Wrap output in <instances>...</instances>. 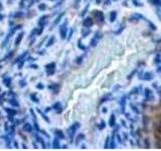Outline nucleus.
<instances>
[{
  "label": "nucleus",
  "mask_w": 161,
  "mask_h": 151,
  "mask_svg": "<svg viewBox=\"0 0 161 151\" xmlns=\"http://www.w3.org/2000/svg\"><path fill=\"white\" fill-rule=\"evenodd\" d=\"M94 16L96 17V19L98 20L99 22H103L104 21V13L102 11H100V10H95V11L93 12Z\"/></svg>",
  "instance_id": "1"
},
{
  "label": "nucleus",
  "mask_w": 161,
  "mask_h": 151,
  "mask_svg": "<svg viewBox=\"0 0 161 151\" xmlns=\"http://www.w3.org/2000/svg\"><path fill=\"white\" fill-rule=\"evenodd\" d=\"M79 128H80V123H78V122L70 126L69 129V134L70 137H73V136L75 135V131H77Z\"/></svg>",
  "instance_id": "2"
},
{
  "label": "nucleus",
  "mask_w": 161,
  "mask_h": 151,
  "mask_svg": "<svg viewBox=\"0 0 161 151\" xmlns=\"http://www.w3.org/2000/svg\"><path fill=\"white\" fill-rule=\"evenodd\" d=\"M45 70H47V73L48 76H52L54 73V70H55V64L52 63V64H48L47 67H45Z\"/></svg>",
  "instance_id": "3"
},
{
  "label": "nucleus",
  "mask_w": 161,
  "mask_h": 151,
  "mask_svg": "<svg viewBox=\"0 0 161 151\" xmlns=\"http://www.w3.org/2000/svg\"><path fill=\"white\" fill-rule=\"evenodd\" d=\"M141 19H144V16L141 13H134L130 16V21H139Z\"/></svg>",
  "instance_id": "4"
},
{
  "label": "nucleus",
  "mask_w": 161,
  "mask_h": 151,
  "mask_svg": "<svg viewBox=\"0 0 161 151\" xmlns=\"http://www.w3.org/2000/svg\"><path fill=\"white\" fill-rule=\"evenodd\" d=\"M144 96H145V98H146V100H147V101L151 100V98L153 97V96H152V91H151L150 89H148V88H145L144 89Z\"/></svg>",
  "instance_id": "5"
},
{
  "label": "nucleus",
  "mask_w": 161,
  "mask_h": 151,
  "mask_svg": "<svg viewBox=\"0 0 161 151\" xmlns=\"http://www.w3.org/2000/svg\"><path fill=\"white\" fill-rule=\"evenodd\" d=\"M100 38H101V34H100V32H96L94 38L92 39V42H91V45H92V47H95V45L98 43V42L100 40Z\"/></svg>",
  "instance_id": "6"
},
{
  "label": "nucleus",
  "mask_w": 161,
  "mask_h": 151,
  "mask_svg": "<svg viewBox=\"0 0 161 151\" xmlns=\"http://www.w3.org/2000/svg\"><path fill=\"white\" fill-rule=\"evenodd\" d=\"M93 23H94V21H93V19L91 18V17H87L85 20H84V26L85 27H87V28H90L91 26L93 25Z\"/></svg>",
  "instance_id": "7"
},
{
  "label": "nucleus",
  "mask_w": 161,
  "mask_h": 151,
  "mask_svg": "<svg viewBox=\"0 0 161 151\" xmlns=\"http://www.w3.org/2000/svg\"><path fill=\"white\" fill-rule=\"evenodd\" d=\"M153 78H154V75L151 73V72H146V73H144L143 74V77H142V79L144 81H151Z\"/></svg>",
  "instance_id": "8"
},
{
  "label": "nucleus",
  "mask_w": 161,
  "mask_h": 151,
  "mask_svg": "<svg viewBox=\"0 0 161 151\" xmlns=\"http://www.w3.org/2000/svg\"><path fill=\"white\" fill-rule=\"evenodd\" d=\"M65 25H67V22H64V24L60 27V30H59L62 38H65V35H67V26H65Z\"/></svg>",
  "instance_id": "9"
},
{
  "label": "nucleus",
  "mask_w": 161,
  "mask_h": 151,
  "mask_svg": "<svg viewBox=\"0 0 161 151\" xmlns=\"http://www.w3.org/2000/svg\"><path fill=\"white\" fill-rule=\"evenodd\" d=\"M45 22H47V16H42V18L38 20V25L40 26V31H42L43 26L45 25Z\"/></svg>",
  "instance_id": "10"
},
{
  "label": "nucleus",
  "mask_w": 161,
  "mask_h": 151,
  "mask_svg": "<svg viewBox=\"0 0 161 151\" xmlns=\"http://www.w3.org/2000/svg\"><path fill=\"white\" fill-rule=\"evenodd\" d=\"M120 106H121V112L124 113L125 112V106H126V97H125V96H124V97H122V99H121Z\"/></svg>",
  "instance_id": "11"
},
{
  "label": "nucleus",
  "mask_w": 161,
  "mask_h": 151,
  "mask_svg": "<svg viewBox=\"0 0 161 151\" xmlns=\"http://www.w3.org/2000/svg\"><path fill=\"white\" fill-rule=\"evenodd\" d=\"M116 18H117V11H112L110 13V21L114 22Z\"/></svg>",
  "instance_id": "12"
},
{
  "label": "nucleus",
  "mask_w": 161,
  "mask_h": 151,
  "mask_svg": "<svg viewBox=\"0 0 161 151\" xmlns=\"http://www.w3.org/2000/svg\"><path fill=\"white\" fill-rule=\"evenodd\" d=\"M23 34H24L23 32L18 34V36L16 37V39H15V44H16V45H18L20 43V42H21V39L23 38Z\"/></svg>",
  "instance_id": "13"
},
{
  "label": "nucleus",
  "mask_w": 161,
  "mask_h": 151,
  "mask_svg": "<svg viewBox=\"0 0 161 151\" xmlns=\"http://www.w3.org/2000/svg\"><path fill=\"white\" fill-rule=\"evenodd\" d=\"M115 122H116V118H115V115H112L110 118V121H109V124L111 127H113V126H115Z\"/></svg>",
  "instance_id": "14"
},
{
  "label": "nucleus",
  "mask_w": 161,
  "mask_h": 151,
  "mask_svg": "<svg viewBox=\"0 0 161 151\" xmlns=\"http://www.w3.org/2000/svg\"><path fill=\"white\" fill-rule=\"evenodd\" d=\"M146 20H147V19H146ZM147 22H148V24H149V27L151 28V29H153V30H156V28H157V27H156V25L152 22V21H150V20H147Z\"/></svg>",
  "instance_id": "15"
},
{
  "label": "nucleus",
  "mask_w": 161,
  "mask_h": 151,
  "mask_svg": "<svg viewBox=\"0 0 161 151\" xmlns=\"http://www.w3.org/2000/svg\"><path fill=\"white\" fill-rule=\"evenodd\" d=\"M141 87H136V88H134V89H132V91L130 92V95H134V94H138L139 93V89H140Z\"/></svg>",
  "instance_id": "16"
},
{
  "label": "nucleus",
  "mask_w": 161,
  "mask_h": 151,
  "mask_svg": "<svg viewBox=\"0 0 161 151\" xmlns=\"http://www.w3.org/2000/svg\"><path fill=\"white\" fill-rule=\"evenodd\" d=\"M23 129L25 130V131H27V132H30L31 131V126H30L28 123H26L24 126H23Z\"/></svg>",
  "instance_id": "17"
},
{
  "label": "nucleus",
  "mask_w": 161,
  "mask_h": 151,
  "mask_svg": "<svg viewBox=\"0 0 161 151\" xmlns=\"http://www.w3.org/2000/svg\"><path fill=\"white\" fill-rule=\"evenodd\" d=\"M55 134H57L59 138H64V133L62 132V131H59V130H55Z\"/></svg>",
  "instance_id": "18"
},
{
  "label": "nucleus",
  "mask_w": 161,
  "mask_h": 151,
  "mask_svg": "<svg viewBox=\"0 0 161 151\" xmlns=\"http://www.w3.org/2000/svg\"><path fill=\"white\" fill-rule=\"evenodd\" d=\"M150 1L156 6H161V0H150Z\"/></svg>",
  "instance_id": "19"
},
{
  "label": "nucleus",
  "mask_w": 161,
  "mask_h": 151,
  "mask_svg": "<svg viewBox=\"0 0 161 151\" xmlns=\"http://www.w3.org/2000/svg\"><path fill=\"white\" fill-rule=\"evenodd\" d=\"M133 4L135 5V6H138V7L143 6V3H140L139 0H133Z\"/></svg>",
  "instance_id": "20"
},
{
  "label": "nucleus",
  "mask_w": 161,
  "mask_h": 151,
  "mask_svg": "<svg viewBox=\"0 0 161 151\" xmlns=\"http://www.w3.org/2000/svg\"><path fill=\"white\" fill-rule=\"evenodd\" d=\"M108 98H111V94H107L106 96H104L103 99L101 100V103H103V102H106V101H108V100H109Z\"/></svg>",
  "instance_id": "21"
},
{
  "label": "nucleus",
  "mask_w": 161,
  "mask_h": 151,
  "mask_svg": "<svg viewBox=\"0 0 161 151\" xmlns=\"http://www.w3.org/2000/svg\"><path fill=\"white\" fill-rule=\"evenodd\" d=\"M131 109H132L136 114H139V110H138V108H136V106L131 105Z\"/></svg>",
  "instance_id": "22"
},
{
  "label": "nucleus",
  "mask_w": 161,
  "mask_h": 151,
  "mask_svg": "<svg viewBox=\"0 0 161 151\" xmlns=\"http://www.w3.org/2000/svg\"><path fill=\"white\" fill-rule=\"evenodd\" d=\"M10 82H11V80H10L9 78H6L4 80V84L6 86H10Z\"/></svg>",
  "instance_id": "23"
},
{
  "label": "nucleus",
  "mask_w": 161,
  "mask_h": 151,
  "mask_svg": "<svg viewBox=\"0 0 161 151\" xmlns=\"http://www.w3.org/2000/svg\"><path fill=\"white\" fill-rule=\"evenodd\" d=\"M38 8H39V10H42H42H44L45 8H47V5H45V4H39Z\"/></svg>",
  "instance_id": "24"
},
{
  "label": "nucleus",
  "mask_w": 161,
  "mask_h": 151,
  "mask_svg": "<svg viewBox=\"0 0 161 151\" xmlns=\"http://www.w3.org/2000/svg\"><path fill=\"white\" fill-rule=\"evenodd\" d=\"M53 42H54V37H52V38L49 39V42H48V43L47 45V47H50V45L53 43Z\"/></svg>",
  "instance_id": "25"
},
{
  "label": "nucleus",
  "mask_w": 161,
  "mask_h": 151,
  "mask_svg": "<svg viewBox=\"0 0 161 151\" xmlns=\"http://www.w3.org/2000/svg\"><path fill=\"white\" fill-rule=\"evenodd\" d=\"M7 112L10 114V115H13V114H16V111H14V110H9V109H6Z\"/></svg>",
  "instance_id": "26"
},
{
  "label": "nucleus",
  "mask_w": 161,
  "mask_h": 151,
  "mask_svg": "<svg viewBox=\"0 0 161 151\" xmlns=\"http://www.w3.org/2000/svg\"><path fill=\"white\" fill-rule=\"evenodd\" d=\"M159 62H161V59H160V55H159V54H157V55H156V59H155V63H156V64H158Z\"/></svg>",
  "instance_id": "27"
},
{
  "label": "nucleus",
  "mask_w": 161,
  "mask_h": 151,
  "mask_svg": "<svg viewBox=\"0 0 161 151\" xmlns=\"http://www.w3.org/2000/svg\"><path fill=\"white\" fill-rule=\"evenodd\" d=\"M101 123H102V124H101V125L99 126V128H100V129H104V128H105V126H106V125H105V122H104V121H102Z\"/></svg>",
  "instance_id": "28"
},
{
  "label": "nucleus",
  "mask_w": 161,
  "mask_h": 151,
  "mask_svg": "<svg viewBox=\"0 0 161 151\" xmlns=\"http://www.w3.org/2000/svg\"><path fill=\"white\" fill-rule=\"evenodd\" d=\"M82 138H84V135L83 134H80V136H79V138H77V143H79L80 140H82Z\"/></svg>",
  "instance_id": "29"
},
{
  "label": "nucleus",
  "mask_w": 161,
  "mask_h": 151,
  "mask_svg": "<svg viewBox=\"0 0 161 151\" xmlns=\"http://www.w3.org/2000/svg\"><path fill=\"white\" fill-rule=\"evenodd\" d=\"M54 146H55V148H58V147H59V146H58V141H57V140L54 141Z\"/></svg>",
  "instance_id": "30"
},
{
  "label": "nucleus",
  "mask_w": 161,
  "mask_h": 151,
  "mask_svg": "<svg viewBox=\"0 0 161 151\" xmlns=\"http://www.w3.org/2000/svg\"><path fill=\"white\" fill-rule=\"evenodd\" d=\"M157 70V73H161V65H159V67L157 68V70Z\"/></svg>",
  "instance_id": "31"
},
{
  "label": "nucleus",
  "mask_w": 161,
  "mask_h": 151,
  "mask_svg": "<svg viewBox=\"0 0 161 151\" xmlns=\"http://www.w3.org/2000/svg\"><path fill=\"white\" fill-rule=\"evenodd\" d=\"M31 97H32V98H33V99H32V100H33V101H34V102H37V101H38V100H36V99H35V97H34V95H32V96H31Z\"/></svg>",
  "instance_id": "32"
},
{
  "label": "nucleus",
  "mask_w": 161,
  "mask_h": 151,
  "mask_svg": "<svg viewBox=\"0 0 161 151\" xmlns=\"http://www.w3.org/2000/svg\"><path fill=\"white\" fill-rule=\"evenodd\" d=\"M159 94H160V95H161V87H160V88H159Z\"/></svg>",
  "instance_id": "33"
},
{
  "label": "nucleus",
  "mask_w": 161,
  "mask_h": 151,
  "mask_svg": "<svg viewBox=\"0 0 161 151\" xmlns=\"http://www.w3.org/2000/svg\"><path fill=\"white\" fill-rule=\"evenodd\" d=\"M1 8H2V6H1V2H0V10H1Z\"/></svg>",
  "instance_id": "34"
}]
</instances>
